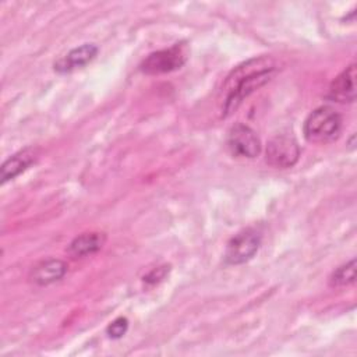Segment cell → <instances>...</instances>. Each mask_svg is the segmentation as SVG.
I'll return each mask as SVG.
<instances>
[{
	"label": "cell",
	"instance_id": "cell-8",
	"mask_svg": "<svg viewBox=\"0 0 357 357\" xmlns=\"http://www.w3.org/2000/svg\"><path fill=\"white\" fill-rule=\"evenodd\" d=\"M356 64L344 68L329 85L328 99L339 103H350L356 100Z\"/></svg>",
	"mask_w": 357,
	"mask_h": 357
},
{
	"label": "cell",
	"instance_id": "cell-6",
	"mask_svg": "<svg viewBox=\"0 0 357 357\" xmlns=\"http://www.w3.org/2000/svg\"><path fill=\"white\" fill-rule=\"evenodd\" d=\"M230 153L236 158L252 159L261 152V139L247 124L237 123L230 127L226 138Z\"/></svg>",
	"mask_w": 357,
	"mask_h": 357
},
{
	"label": "cell",
	"instance_id": "cell-7",
	"mask_svg": "<svg viewBox=\"0 0 357 357\" xmlns=\"http://www.w3.org/2000/svg\"><path fill=\"white\" fill-rule=\"evenodd\" d=\"M98 52L99 49L95 43H82L81 46H77L70 52H67L64 56H61L53 64V68L56 73H60V74L71 73L91 63L96 57Z\"/></svg>",
	"mask_w": 357,
	"mask_h": 357
},
{
	"label": "cell",
	"instance_id": "cell-4",
	"mask_svg": "<svg viewBox=\"0 0 357 357\" xmlns=\"http://www.w3.org/2000/svg\"><path fill=\"white\" fill-rule=\"evenodd\" d=\"M261 240H262L261 233L251 227L244 229L237 234H234L226 245V251H225L226 264L240 265L250 261L259 250Z\"/></svg>",
	"mask_w": 357,
	"mask_h": 357
},
{
	"label": "cell",
	"instance_id": "cell-11",
	"mask_svg": "<svg viewBox=\"0 0 357 357\" xmlns=\"http://www.w3.org/2000/svg\"><path fill=\"white\" fill-rule=\"evenodd\" d=\"M105 241H106V236L103 233H98V231L82 233L81 236H77L70 243L67 252L73 258H82L99 251L103 247Z\"/></svg>",
	"mask_w": 357,
	"mask_h": 357
},
{
	"label": "cell",
	"instance_id": "cell-10",
	"mask_svg": "<svg viewBox=\"0 0 357 357\" xmlns=\"http://www.w3.org/2000/svg\"><path fill=\"white\" fill-rule=\"evenodd\" d=\"M38 158L36 148L26 146L17 153L11 155L8 159H6L1 165V184H4L8 180H13L18 174H21L24 170H26L32 163H35Z\"/></svg>",
	"mask_w": 357,
	"mask_h": 357
},
{
	"label": "cell",
	"instance_id": "cell-5",
	"mask_svg": "<svg viewBox=\"0 0 357 357\" xmlns=\"http://www.w3.org/2000/svg\"><path fill=\"white\" fill-rule=\"evenodd\" d=\"M300 158V146L291 135L273 137L265 151V160L268 165L276 169H287L297 163Z\"/></svg>",
	"mask_w": 357,
	"mask_h": 357
},
{
	"label": "cell",
	"instance_id": "cell-2",
	"mask_svg": "<svg viewBox=\"0 0 357 357\" xmlns=\"http://www.w3.org/2000/svg\"><path fill=\"white\" fill-rule=\"evenodd\" d=\"M342 116L331 106H319L312 110L303 124V134L308 142L326 144L339 137Z\"/></svg>",
	"mask_w": 357,
	"mask_h": 357
},
{
	"label": "cell",
	"instance_id": "cell-14",
	"mask_svg": "<svg viewBox=\"0 0 357 357\" xmlns=\"http://www.w3.org/2000/svg\"><path fill=\"white\" fill-rule=\"evenodd\" d=\"M170 271V266L169 265H162V266H158V268H153L152 271H149L145 276H144V282L146 284H156L159 282H162L166 275L169 273Z\"/></svg>",
	"mask_w": 357,
	"mask_h": 357
},
{
	"label": "cell",
	"instance_id": "cell-12",
	"mask_svg": "<svg viewBox=\"0 0 357 357\" xmlns=\"http://www.w3.org/2000/svg\"><path fill=\"white\" fill-rule=\"evenodd\" d=\"M356 280V259H351L337 269H335L329 278V286L335 289L353 284Z\"/></svg>",
	"mask_w": 357,
	"mask_h": 357
},
{
	"label": "cell",
	"instance_id": "cell-13",
	"mask_svg": "<svg viewBox=\"0 0 357 357\" xmlns=\"http://www.w3.org/2000/svg\"><path fill=\"white\" fill-rule=\"evenodd\" d=\"M127 329H128V321H127V318L119 317V318H116L114 321H112V322L109 324L106 332H107V335H109L112 339H119V337H121V336L127 332Z\"/></svg>",
	"mask_w": 357,
	"mask_h": 357
},
{
	"label": "cell",
	"instance_id": "cell-1",
	"mask_svg": "<svg viewBox=\"0 0 357 357\" xmlns=\"http://www.w3.org/2000/svg\"><path fill=\"white\" fill-rule=\"evenodd\" d=\"M275 71L276 61L269 56L254 57L234 67L222 88L223 116L231 114L247 96L266 84Z\"/></svg>",
	"mask_w": 357,
	"mask_h": 357
},
{
	"label": "cell",
	"instance_id": "cell-3",
	"mask_svg": "<svg viewBox=\"0 0 357 357\" xmlns=\"http://www.w3.org/2000/svg\"><path fill=\"white\" fill-rule=\"evenodd\" d=\"M188 59V49L185 43H176L167 49L156 50L148 54L139 64L144 74L158 75L176 71L181 68Z\"/></svg>",
	"mask_w": 357,
	"mask_h": 357
},
{
	"label": "cell",
	"instance_id": "cell-9",
	"mask_svg": "<svg viewBox=\"0 0 357 357\" xmlns=\"http://www.w3.org/2000/svg\"><path fill=\"white\" fill-rule=\"evenodd\" d=\"M67 273V264L61 259L49 258L36 264L31 272L29 279L38 286H47L59 282Z\"/></svg>",
	"mask_w": 357,
	"mask_h": 357
}]
</instances>
